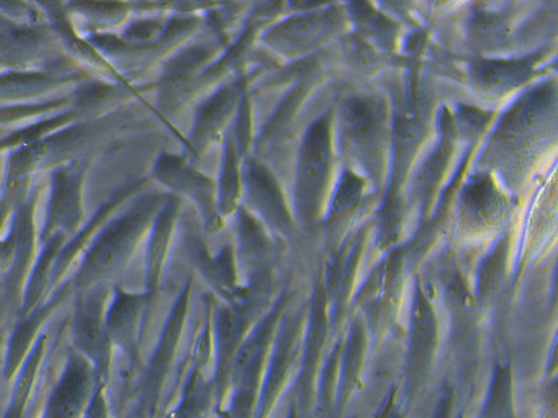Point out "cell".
I'll use <instances>...</instances> for the list:
<instances>
[{
	"instance_id": "4fadbf2b",
	"label": "cell",
	"mask_w": 558,
	"mask_h": 418,
	"mask_svg": "<svg viewBox=\"0 0 558 418\" xmlns=\"http://www.w3.org/2000/svg\"><path fill=\"white\" fill-rule=\"evenodd\" d=\"M107 290L102 284L86 287L81 294L74 314V340L77 348L89 361L96 362L97 371H104L109 362L112 346L107 335Z\"/></svg>"
},
{
	"instance_id": "52a82bcc",
	"label": "cell",
	"mask_w": 558,
	"mask_h": 418,
	"mask_svg": "<svg viewBox=\"0 0 558 418\" xmlns=\"http://www.w3.org/2000/svg\"><path fill=\"white\" fill-rule=\"evenodd\" d=\"M348 19V13L339 5L302 12L270 28L263 39L280 54L296 58L315 51L329 39L341 35Z\"/></svg>"
},
{
	"instance_id": "d6986e66",
	"label": "cell",
	"mask_w": 558,
	"mask_h": 418,
	"mask_svg": "<svg viewBox=\"0 0 558 418\" xmlns=\"http://www.w3.org/2000/svg\"><path fill=\"white\" fill-rule=\"evenodd\" d=\"M437 340V320L433 306L424 293L423 284L417 280L411 320L410 368L413 378L424 374L429 368Z\"/></svg>"
},
{
	"instance_id": "3957f363",
	"label": "cell",
	"mask_w": 558,
	"mask_h": 418,
	"mask_svg": "<svg viewBox=\"0 0 558 418\" xmlns=\"http://www.w3.org/2000/svg\"><path fill=\"white\" fill-rule=\"evenodd\" d=\"M336 140L348 160V169L385 189L390 169L391 104L384 95L364 94L345 98L335 118Z\"/></svg>"
},
{
	"instance_id": "603a6c76",
	"label": "cell",
	"mask_w": 558,
	"mask_h": 418,
	"mask_svg": "<svg viewBox=\"0 0 558 418\" xmlns=\"http://www.w3.org/2000/svg\"><path fill=\"white\" fill-rule=\"evenodd\" d=\"M243 153L238 147L233 131L225 140L223 167L218 185V211L221 218L233 214L243 198Z\"/></svg>"
},
{
	"instance_id": "ac0fdd59",
	"label": "cell",
	"mask_w": 558,
	"mask_h": 418,
	"mask_svg": "<svg viewBox=\"0 0 558 418\" xmlns=\"http://www.w3.org/2000/svg\"><path fill=\"white\" fill-rule=\"evenodd\" d=\"M368 225L359 229L352 235H345L344 241L332 250L331 261L326 268L325 287L326 300L335 306L336 310H341L351 293L354 284L355 274L361 263V255L364 251V244L367 241Z\"/></svg>"
},
{
	"instance_id": "44dd1931",
	"label": "cell",
	"mask_w": 558,
	"mask_h": 418,
	"mask_svg": "<svg viewBox=\"0 0 558 418\" xmlns=\"http://www.w3.org/2000/svg\"><path fill=\"white\" fill-rule=\"evenodd\" d=\"M179 201L169 198L159 209L158 216L151 224V237L148 244V258H146V296H155L159 286L162 267L168 257L169 244H171L172 229L178 218Z\"/></svg>"
},
{
	"instance_id": "cb8c5ba5",
	"label": "cell",
	"mask_w": 558,
	"mask_h": 418,
	"mask_svg": "<svg viewBox=\"0 0 558 418\" xmlns=\"http://www.w3.org/2000/svg\"><path fill=\"white\" fill-rule=\"evenodd\" d=\"M64 77L47 72H11L0 75V101L48 94L63 85Z\"/></svg>"
},
{
	"instance_id": "5bb4252c",
	"label": "cell",
	"mask_w": 558,
	"mask_h": 418,
	"mask_svg": "<svg viewBox=\"0 0 558 418\" xmlns=\"http://www.w3.org/2000/svg\"><path fill=\"white\" fill-rule=\"evenodd\" d=\"M407 263L404 248H391L390 254L362 284L359 291V304L371 317L372 322H387L397 312Z\"/></svg>"
},
{
	"instance_id": "5b68a950",
	"label": "cell",
	"mask_w": 558,
	"mask_h": 418,
	"mask_svg": "<svg viewBox=\"0 0 558 418\" xmlns=\"http://www.w3.org/2000/svg\"><path fill=\"white\" fill-rule=\"evenodd\" d=\"M161 208L158 195L143 196L132 209L112 219L102 231L97 232L77 271V286L86 290L122 270Z\"/></svg>"
},
{
	"instance_id": "7c38bea8",
	"label": "cell",
	"mask_w": 558,
	"mask_h": 418,
	"mask_svg": "<svg viewBox=\"0 0 558 418\" xmlns=\"http://www.w3.org/2000/svg\"><path fill=\"white\" fill-rule=\"evenodd\" d=\"M547 49L515 59H476L469 65V77L475 90L489 100H498L532 81Z\"/></svg>"
},
{
	"instance_id": "d4e9b609",
	"label": "cell",
	"mask_w": 558,
	"mask_h": 418,
	"mask_svg": "<svg viewBox=\"0 0 558 418\" xmlns=\"http://www.w3.org/2000/svg\"><path fill=\"white\" fill-rule=\"evenodd\" d=\"M70 7L86 16L90 25H102V28L119 25L129 13L123 3H73Z\"/></svg>"
},
{
	"instance_id": "484cf974",
	"label": "cell",
	"mask_w": 558,
	"mask_h": 418,
	"mask_svg": "<svg viewBox=\"0 0 558 418\" xmlns=\"http://www.w3.org/2000/svg\"><path fill=\"white\" fill-rule=\"evenodd\" d=\"M12 260H14V234L11 232L8 241H0V270L11 268Z\"/></svg>"
},
{
	"instance_id": "ba28073f",
	"label": "cell",
	"mask_w": 558,
	"mask_h": 418,
	"mask_svg": "<svg viewBox=\"0 0 558 418\" xmlns=\"http://www.w3.org/2000/svg\"><path fill=\"white\" fill-rule=\"evenodd\" d=\"M436 120L437 140L416 167L410 183V196H408L420 211V228L430 218V211L442 193L440 186L449 172L453 153H456L457 139H459L452 110L444 107Z\"/></svg>"
},
{
	"instance_id": "2e32d148",
	"label": "cell",
	"mask_w": 558,
	"mask_h": 418,
	"mask_svg": "<svg viewBox=\"0 0 558 418\" xmlns=\"http://www.w3.org/2000/svg\"><path fill=\"white\" fill-rule=\"evenodd\" d=\"M368 186L371 185L364 176L348 167L339 175L323 219L326 225V241L331 245V250L344 241L342 234L348 232L349 222L354 221L361 211Z\"/></svg>"
},
{
	"instance_id": "9a60e30c",
	"label": "cell",
	"mask_w": 558,
	"mask_h": 418,
	"mask_svg": "<svg viewBox=\"0 0 558 418\" xmlns=\"http://www.w3.org/2000/svg\"><path fill=\"white\" fill-rule=\"evenodd\" d=\"M244 85L246 81L243 77L228 82L198 108L191 134V149L194 150L195 156L205 152L207 147L217 139L218 134L230 123L231 118L236 114L244 97Z\"/></svg>"
},
{
	"instance_id": "30bf717a",
	"label": "cell",
	"mask_w": 558,
	"mask_h": 418,
	"mask_svg": "<svg viewBox=\"0 0 558 418\" xmlns=\"http://www.w3.org/2000/svg\"><path fill=\"white\" fill-rule=\"evenodd\" d=\"M87 162L73 160L58 167L51 175V195L48 201L47 219H45L44 242L54 235L73 237L83 224V186Z\"/></svg>"
},
{
	"instance_id": "7402d4cb",
	"label": "cell",
	"mask_w": 558,
	"mask_h": 418,
	"mask_svg": "<svg viewBox=\"0 0 558 418\" xmlns=\"http://www.w3.org/2000/svg\"><path fill=\"white\" fill-rule=\"evenodd\" d=\"M509 251H511V235L502 234L496 241L495 247L480 261L476 271L475 300L476 304L493 303L496 294L502 290L508 274Z\"/></svg>"
},
{
	"instance_id": "8992f818",
	"label": "cell",
	"mask_w": 558,
	"mask_h": 418,
	"mask_svg": "<svg viewBox=\"0 0 558 418\" xmlns=\"http://www.w3.org/2000/svg\"><path fill=\"white\" fill-rule=\"evenodd\" d=\"M508 189L485 170H475L460 183L453 201L457 231L469 241L501 237L511 221Z\"/></svg>"
},
{
	"instance_id": "277c9868",
	"label": "cell",
	"mask_w": 558,
	"mask_h": 418,
	"mask_svg": "<svg viewBox=\"0 0 558 418\" xmlns=\"http://www.w3.org/2000/svg\"><path fill=\"white\" fill-rule=\"evenodd\" d=\"M336 157L335 111H328L306 130L296 160L293 216L303 228H315L325 219L335 188Z\"/></svg>"
},
{
	"instance_id": "ffe728a7",
	"label": "cell",
	"mask_w": 558,
	"mask_h": 418,
	"mask_svg": "<svg viewBox=\"0 0 558 418\" xmlns=\"http://www.w3.org/2000/svg\"><path fill=\"white\" fill-rule=\"evenodd\" d=\"M148 296L117 291L112 304L107 309V335L112 345L120 346L123 352H133L138 340L140 319L145 310Z\"/></svg>"
},
{
	"instance_id": "6da1fadb",
	"label": "cell",
	"mask_w": 558,
	"mask_h": 418,
	"mask_svg": "<svg viewBox=\"0 0 558 418\" xmlns=\"http://www.w3.org/2000/svg\"><path fill=\"white\" fill-rule=\"evenodd\" d=\"M557 140V84L554 78L522 91L505 111L478 157V170L506 189L521 185L542 153Z\"/></svg>"
},
{
	"instance_id": "e0dca14e",
	"label": "cell",
	"mask_w": 558,
	"mask_h": 418,
	"mask_svg": "<svg viewBox=\"0 0 558 418\" xmlns=\"http://www.w3.org/2000/svg\"><path fill=\"white\" fill-rule=\"evenodd\" d=\"M238 258L244 273L253 281L263 280L272 273V261H276L277 247L270 238L266 225L246 208L238 212Z\"/></svg>"
},
{
	"instance_id": "8fae6325",
	"label": "cell",
	"mask_w": 558,
	"mask_h": 418,
	"mask_svg": "<svg viewBox=\"0 0 558 418\" xmlns=\"http://www.w3.org/2000/svg\"><path fill=\"white\" fill-rule=\"evenodd\" d=\"M155 176L162 182V185L169 186L172 192L194 199L210 231H217L220 228L218 185L210 176L195 169L185 157L172 156V153L159 157L155 165Z\"/></svg>"
},
{
	"instance_id": "7a4b0ae2",
	"label": "cell",
	"mask_w": 558,
	"mask_h": 418,
	"mask_svg": "<svg viewBox=\"0 0 558 418\" xmlns=\"http://www.w3.org/2000/svg\"><path fill=\"white\" fill-rule=\"evenodd\" d=\"M433 91L417 69L395 84L391 98V152L385 195L377 214V245L393 248L403 231L404 195L411 167L426 143L433 120Z\"/></svg>"
},
{
	"instance_id": "9c48e42d",
	"label": "cell",
	"mask_w": 558,
	"mask_h": 418,
	"mask_svg": "<svg viewBox=\"0 0 558 418\" xmlns=\"http://www.w3.org/2000/svg\"><path fill=\"white\" fill-rule=\"evenodd\" d=\"M243 196L247 211L253 212L264 225L286 237L295 234V216L287 205L282 186L260 160L247 159L243 163Z\"/></svg>"
}]
</instances>
